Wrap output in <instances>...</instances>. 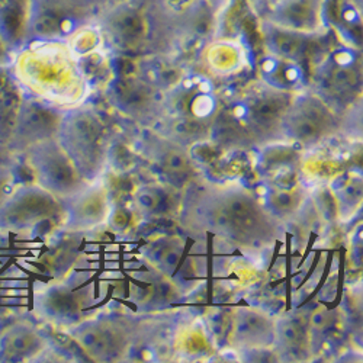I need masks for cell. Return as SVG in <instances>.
Instances as JSON below:
<instances>
[{"mask_svg":"<svg viewBox=\"0 0 363 363\" xmlns=\"http://www.w3.org/2000/svg\"><path fill=\"white\" fill-rule=\"evenodd\" d=\"M189 230H202L234 246L260 252L274 246L279 221L250 191L237 186H209L198 191L185 206Z\"/></svg>","mask_w":363,"mask_h":363,"instance_id":"cell-1","label":"cell"},{"mask_svg":"<svg viewBox=\"0 0 363 363\" xmlns=\"http://www.w3.org/2000/svg\"><path fill=\"white\" fill-rule=\"evenodd\" d=\"M13 76L23 92L58 109L86 102L90 83L79 55L67 41H29L13 60Z\"/></svg>","mask_w":363,"mask_h":363,"instance_id":"cell-2","label":"cell"},{"mask_svg":"<svg viewBox=\"0 0 363 363\" xmlns=\"http://www.w3.org/2000/svg\"><path fill=\"white\" fill-rule=\"evenodd\" d=\"M294 94L256 79L223 99L209 134L224 147H250L284 138Z\"/></svg>","mask_w":363,"mask_h":363,"instance_id":"cell-3","label":"cell"},{"mask_svg":"<svg viewBox=\"0 0 363 363\" xmlns=\"http://www.w3.org/2000/svg\"><path fill=\"white\" fill-rule=\"evenodd\" d=\"M221 102L213 77L199 69H185L164 92L157 131L182 144L195 143L209 134Z\"/></svg>","mask_w":363,"mask_h":363,"instance_id":"cell-4","label":"cell"},{"mask_svg":"<svg viewBox=\"0 0 363 363\" xmlns=\"http://www.w3.org/2000/svg\"><path fill=\"white\" fill-rule=\"evenodd\" d=\"M150 52L174 57L195 41L218 34L217 22L203 0H141Z\"/></svg>","mask_w":363,"mask_h":363,"instance_id":"cell-5","label":"cell"},{"mask_svg":"<svg viewBox=\"0 0 363 363\" xmlns=\"http://www.w3.org/2000/svg\"><path fill=\"white\" fill-rule=\"evenodd\" d=\"M57 141L86 182H95L104 176L109 164L111 145L106 127L96 111L84 104L65 111Z\"/></svg>","mask_w":363,"mask_h":363,"instance_id":"cell-6","label":"cell"},{"mask_svg":"<svg viewBox=\"0 0 363 363\" xmlns=\"http://www.w3.org/2000/svg\"><path fill=\"white\" fill-rule=\"evenodd\" d=\"M105 0H26V43L69 41L94 25Z\"/></svg>","mask_w":363,"mask_h":363,"instance_id":"cell-7","label":"cell"},{"mask_svg":"<svg viewBox=\"0 0 363 363\" xmlns=\"http://www.w3.org/2000/svg\"><path fill=\"white\" fill-rule=\"evenodd\" d=\"M313 87L333 106L335 102H356L362 89L360 47L342 40L320 52L311 70Z\"/></svg>","mask_w":363,"mask_h":363,"instance_id":"cell-8","label":"cell"},{"mask_svg":"<svg viewBox=\"0 0 363 363\" xmlns=\"http://www.w3.org/2000/svg\"><path fill=\"white\" fill-rule=\"evenodd\" d=\"M135 318L125 315L82 318L69 327V336L95 362L128 360L134 343Z\"/></svg>","mask_w":363,"mask_h":363,"instance_id":"cell-9","label":"cell"},{"mask_svg":"<svg viewBox=\"0 0 363 363\" xmlns=\"http://www.w3.org/2000/svg\"><path fill=\"white\" fill-rule=\"evenodd\" d=\"M342 128V119L336 108L331 106L313 87L294 94L284 119V137L296 144L313 147L323 144Z\"/></svg>","mask_w":363,"mask_h":363,"instance_id":"cell-10","label":"cell"},{"mask_svg":"<svg viewBox=\"0 0 363 363\" xmlns=\"http://www.w3.org/2000/svg\"><path fill=\"white\" fill-rule=\"evenodd\" d=\"M25 156L35 184L60 201L67 199L89 184L82 177L57 138L29 147Z\"/></svg>","mask_w":363,"mask_h":363,"instance_id":"cell-11","label":"cell"},{"mask_svg":"<svg viewBox=\"0 0 363 363\" xmlns=\"http://www.w3.org/2000/svg\"><path fill=\"white\" fill-rule=\"evenodd\" d=\"M108 101L124 118L145 127H156L163 113L164 90L140 73L113 79Z\"/></svg>","mask_w":363,"mask_h":363,"instance_id":"cell-12","label":"cell"},{"mask_svg":"<svg viewBox=\"0 0 363 363\" xmlns=\"http://www.w3.org/2000/svg\"><path fill=\"white\" fill-rule=\"evenodd\" d=\"M96 23L112 50L125 54L148 51V23L141 0L105 5Z\"/></svg>","mask_w":363,"mask_h":363,"instance_id":"cell-13","label":"cell"},{"mask_svg":"<svg viewBox=\"0 0 363 363\" xmlns=\"http://www.w3.org/2000/svg\"><path fill=\"white\" fill-rule=\"evenodd\" d=\"M63 214L62 201L38 186L22 185L13 188L0 206V231L25 233Z\"/></svg>","mask_w":363,"mask_h":363,"instance_id":"cell-14","label":"cell"},{"mask_svg":"<svg viewBox=\"0 0 363 363\" xmlns=\"http://www.w3.org/2000/svg\"><path fill=\"white\" fill-rule=\"evenodd\" d=\"M328 4L330 0H277L257 19L288 33L317 38L330 31Z\"/></svg>","mask_w":363,"mask_h":363,"instance_id":"cell-15","label":"cell"},{"mask_svg":"<svg viewBox=\"0 0 363 363\" xmlns=\"http://www.w3.org/2000/svg\"><path fill=\"white\" fill-rule=\"evenodd\" d=\"M143 153L166 184L176 191L189 186L196 177L189 147L159 131L143 140Z\"/></svg>","mask_w":363,"mask_h":363,"instance_id":"cell-16","label":"cell"},{"mask_svg":"<svg viewBox=\"0 0 363 363\" xmlns=\"http://www.w3.org/2000/svg\"><path fill=\"white\" fill-rule=\"evenodd\" d=\"M65 111L26 95L21 99L9 145L25 151L38 143L57 138Z\"/></svg>","mask_w":363,"mask_h":363,"instance_id":"cell-17","label":"cell"},{"mask_svg":"<svg viewBox=\"0 0 363 363\" xmlns=\"http://www.w3.org/2000/svg\"><path fill=\"white\" fill-rule=\"evenodd\" d=\"M65 225L67 231H92L108 224L112 205L111 194L104 182H89L67 199L62 201Z\"/></svg>","mask_w":363,"mask_h":363,"instance_id":"cell-18","label":"cell"},{"mask_svg":"<svg viewBox=\"0 0 363 363\" xmlns=\"http://www.w3.org/2000/svg\"><path fill=\"white\" fill-rule=\"evenodd\" d=\"M249 65L250 54L243 40L217 34L203 41L196 69L214 80H225L241 74Z\"/></svg>","mask_w":363,"mask_h":363,"instance_id":"cell-19","label":"cell"},{"mask_svg":"<svg viewBox=\"0 0 363 363\" xmlns=\"http://www.w3.org/2000/svg\"><path fill=\"white\" fill-rule=\"evenodd\" d=\"M228 342L240 353L274 350L275 317L257 307L234 308Z\"/></svg>","mask_w":363,"mask_h":363,"instance_id":"cell-20","label":"cell"},{"mask_svg":"<svg viewBox=\"0 0 363 363\" xmlns=\"http://www.w3.org/2000/svg\"><path fill=\"white\" fill-rule=\"evenodd\" d=\"M86 304V295L70 282L48 284L34 295L35 314L51 324L67 328L84 318Z\"/></svg>","mask_w":363,"mask_h":363,"instance_id":"cell-21","label":"cell"},{"mask_svg":"<svg viewBox=\"0 0 363 363\" xmlns=\"http://www.w3.org/2000/svg\"><path fill=\"white\" fill-rule=\"evenodd\" d=\"M147 267L145 272H140L131 281V299L134 304L143 311L155 313L179 302L182 282L153 267Z\"/></svg>","mask_w":363,"mask_h":363,"instance_id":"cell-22","label":"cell"},{"mask_svg":"<svg viewBox=\"0 0 363 363\" xmlns=\"http://www.w3.org/2000/svg\"><path fill=\"white\" fill-rule=\"evenodd\" d=\"M48 349L47 336L29 321H15L0 331V362H34Z\"/></svg>","mask_w":363,"mask_h":363,"instance_id":"cell-23","label":"cell"},{"mask_svg":"<svg viewBox=\"0 0 363 363\" xmlns=\"http://www.w3.org/2000/svg\"><path fill=\"white\" fill-rule=\"evenodd\" d=\"M274 350L279 360H310V354H313V337L308 318L295 313L275 318Z\"/></svg>","mask_w":363,"mask_h":363,"instance_id":"cell-24","label":"cell"},{"mask_svg":"<svg viewBox=\"0 0 363 363\" xmlns=\"http://www.w3.org/2000/svg\"><path fill=\"white\" fill-rule=\"evenodd\" d=\"M257 79L285 92L296 94L308 87L307 72L302 62L264 50L257 62Z\"/></svg>","mask_w":363,"mask_h":363,"instance_id":"cell-25","label":"cell"},{"mask_svg":"<svg viewBox=\"0 0 363 363\" xmlns=\"http://www.w3.org/2000/svg\"><path fill=\"white\" fill-rule=\"evenodd\" d=\"M185 255L184 240L176 235L156 238L143 249L147 266L176 279V272L182 266Z\"/></svg>","mask_w":363,"mask_h":363,"instance_id":"cell-26","label":"cell"},{"mask_svg":"<svg viewBox=\"0 0 363 363\" xmlns=\"http://www.w3.org/2000/svg\"><path fill=\"white\" fill-rule=\"evenodd\" d=\"M172 189L167 184H157V182L145 184L135 191L133 196L134 206L145 218L166 217L176 205Z\"/></svg>","mask_w":363,"mask_h":363,"instance_id":"cell-27","label":"cell"},{"mask_svg":"<svg viewBox=\"0 0 363 363\" xmlns=\"http://www.w3.org/2000/svg\"><path fill=\"white\" fill-rule=\"evenodd\" d=\"M260 29L264 38V45H266L264 50L282 57L304 62V58L307 57L308 43L311 38L302 37L294 33H288V31H284V29L270 26L266 23H260Z\"/></svg>","mask_w":363,"mask_h":363,"instance_id":"cell-28","label":"cell"},{"mask_svg":"<svg viewBox=\"0 0 363 363\" xmlns=\"http://www.w3.org/2000/svg\"><path fill=\"white\" fill-rule=\"evenodd\" d=\"M362 12H363V0H337L336 2V22H331L333 26L339 34V38L350 45L360 47L354 41L356 38L360 41L362 31Z\"/></svg>","mask_w":363,"mask_h":363,"instance_id":"cell-29","label":"cell"},{"mask_svg":"<svg viewBox=\"0 0 363 363\" xmlns=\"http://www.w3.org/2000/svg\"><path fill=\"white\" fill-rule=\"evenodd\" d=\"M307 202V194L302 188H272L264 206L279 223L294 218Z\"/></svg>","mask_w":363,"mask_h":363,"instance_id":"cell-30","label":"cell"},{"mask_svg":"<svg viewBox=\"0 0 363 363\" xmlns=\"http://www.w3.org/2000/svg\"><path fill=\"white\" fill-rule=\"evenodd\" d=\"M206 4V6L209 8L211 13H213L217 26H218V31H220V26L224 22L225 15L230 12L231 6L234 5V0H203Z\"/></svg>","mask_w":363,"mask_h":363,"instance_id":"cell-31","label":"cell"},{"mask_svg":"<svg viewBox=\"0 0 363 363\" xmlns=\"http://www.w3.org/2000/svg\"><path fill=\"white\" fill-rule=\"evenodd\" d=\"M13 189V174L8 167H0V206Z\"/></svg>","mask_w":363,"mask_h":363,"instance_id":"cell-32","label":"cell"},{"mask_svg":"<svg viewBox=\"0 0 363 363\" xmlns=\"http://www.w3.org/2000/svg\"><path fill=\"white\" fill-rule=\"evenodd\" d=\"M277 0H247V5L250 6L252 12L259 18L270 5H274Z\"/></svg>","mask_w":363,"mask_h":363,"instance_id":"cell-33","label":"cell"},{"mask_svg":"<svg viewBox=\"0 0 363 363\" xmlns=\"http://www.w3.org/2000/svg\"><path fill=\"white\" fill-rule=\"evenodd\" d=\"M106 5L108 4H116V2H134V0H105Z\"/></svg>","mask_w":363,"mask_h":363,"instance_id":"cell-34","label":"cell"}]
</instances>
